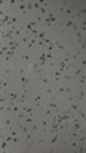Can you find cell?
<instances>
[{
	"instance_id": "6da1fadb",
	"label": "cell",
	"mask_w": 86,
	"mask_h": 153,
	"mask_svg": "<svg viewBox=\"0 0 86 153\" xmlns=\"http://www.w3.org/2000/svg\"><path fill=\"white\" fill-rule=\"evenodd\" d=\"M22 121L26 123L27 126H30V124H33V123L37 121V117H35V115H26V117H24V120H22Z\"/></svg>"
}]
</instances>
